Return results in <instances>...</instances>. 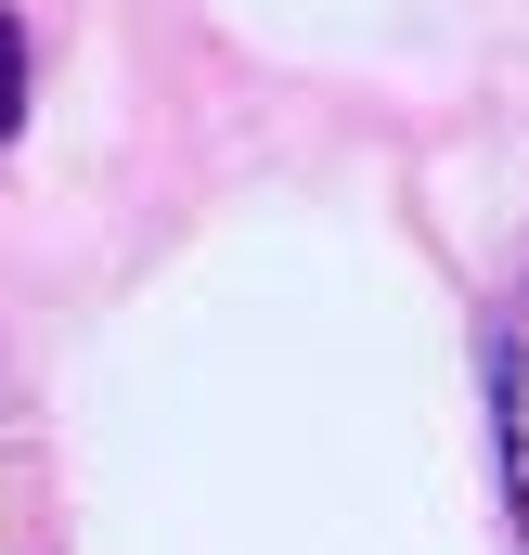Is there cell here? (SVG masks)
<instances>
[{
    "mask_svg": "<svg viewBox=\"0 0 529 555\" xmlns=\"http://www.w3.org/2000/svg\"><path fill=\"white\" fill-rule=\"evenodd\" d=\"M26 130V39H13V13H0V142Z\"/></svg>",
    "mask_w": 529,
    "mask_h": 555,
    "instance_id": "cell-2",
    "label": "cell"
},
{
    "mask_svg": "<svg viewBox=\"0 0 529 555\" xmlns=\"http://www.w3.org/2000/svg\"><path fill=\"white\" fill-rule=\"evenodd\" d=\"M491 426H504V517H517V555H529V310L491 349Z\"/></svg>",
    "mask_w": 529,
    "mask_h": 555,
    "instance_id": "cell-1",
    "label": "cell"
}]
</instances>
